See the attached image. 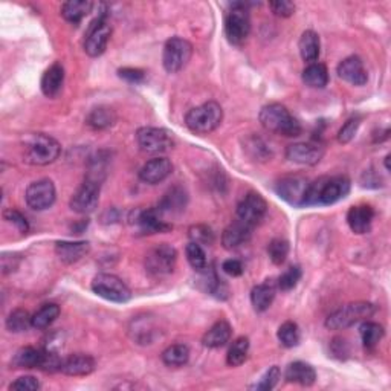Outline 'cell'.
<instances>
[{"mask_svg": "<svg viewBox=\"0 0 391 391\" xmlns=\"http://www.w3.org/2000/svg\"><path fill=\"white\" fill-rule=\"evenodd\" d=\"M350 193V179L347 176H322V178L310 182L306 193L305 207H327L344 199Z\"/></svg>", "mask_w": 391, "mask_h": 391, "instance_id": "6da1fadb", "label": "cell"}, {"mask_svg": "<svg viewBox=\"0 0 391 391\" xmlns=\"http://www.w3.org/2000/svg\"><path fill=\"white\" fill-rule=\"evenodd\" d=\"M62 145L52 136L29 133L23 140V158L31 165H49L58 159Z\"/></svg>", "mask_w": 391, "mask_h": 391, "instance_id": "7a4b0ae2", "label": "cell"}, {"mask_svg": "<svg viewBox=\"0 0 391 391\" xmlns=\"http://www.w3.org/2000/svg\"><path fill=\"white\" fill-rule=\"evenodd\" d=\"M259 120L268 132L283 135L286 138H295V136L301 135L302 130L301 124L280 103H272L263 107L260 110Z\"/></svg>", "mask_w": 391, "mask_h": 391, "instance_id": "3957f363", "label": "cell"}, {"mask_svg": "<svg viewBox=\"0 0 391 391\" xmlns=\"http://www.w3.org/2000/svg\"><path fill=\"white\" fill-rule=\"evenodd\" d=\"M223 121V109L216 101L203 103L191 109L185 116V124L193 133L208 135L214 132Z\"/></svg>", "mask_w": 391, "mask_h": 391, "instance_id": "277c9868", "label": "cell"}, {"mask_svg": "<svg viewBox=\"0 0 391 391\" xmlns=\"http://www.w3.org/2000/svg\"><path fill=\"white\" fill-rule=\"evenodd\" d=\"M376 306L367 301L348 302V305L339 307L334 314H330L326 319V327L329 330H346L351 326L366 321L375 315Z\"/></svg>", "mask_w": 391, "mask_h": 391, "instance_id": "5b68a950", "label": "cell"}, {"mask_svg": "<svg viewBox=\"0 0 391 391\" xmlns=\"http://www.w3.org/2000/svg\"><path fill=\"white\" fill-rule=\"evenodd\" d=\"M248 6L249 5L244 2L232 4L227 21H225V34H227L230 43L236 46H242L246 42L251 33V17Z\"/></svg>", "mask_w": 391, "mask_h": 391, "instance_id": "8992f818", "label": "cell"}, {"mask_svg": "<svg viewBox=\"0 0 391 391\" xmlns=\"http://www.w3.org/2000/svg\"><path fill=\"white\" fill-rule=\"evenodd\" d=\"M193 55V45L182 37H171L164 46L162 64L169 74H178L188 64Z\"/></svg>", "mask_w": 391, "mask_h": 391, "instance_id": "52a82bcc", "label": "cell"}, {"mask_svg": "<svg viewBox=\"0 0 391 391\" xmlns=\"http://www.w3.org/2000/svg\"><path fill=\"white\" fill-rule=\"evenodd\" d=\"M176 261H178V251L169 243L156 244L145 254V269L154 277L169 276L174 271Z\"/></svg>", "mask_w": 391, "mask_h": 391, "instance_id": "ba28073f", "label": "cell"}, {"mask_svg": "<svg viewBox=\"0 0 391 391\" xmlns=\"http://www.w3.org/2000/svg\"><path fill=\"white\" fill-rule=\"evenodd\" d=\"M91 288L98 297L112 302H120V305L130 301L132 298L130 289L127 288L120 277L113 276V273H98L92 280Z\"/></svg>", "mask_w": 391, "mask_h": 391, "instance_id": "9c48e42d", "label": "cell"}, {"mask_svg": "<svg viewBox=\"0 0 391 391\" xmlns=\"http://www.w3.org/2000/svg\"><path fill=\"white\" fill-rule=\"evenodd\" d=\"M136 141L141 150L150 154L167 153L173 149V133L159 127H141L136 132Z\"/></svg>", "mask_w": 391, "mask_h": 391, "instance_id": "30bf717a", "label": "cell"}, {"mask_svg": "<svg viewBox=\"0 0 391 391\" xmlns=\"http://www.w3.org/2000/svg\"><path fill=\"white\" fill-rule=\"evenodd\" d=\"M101 181L94 179L87 176L86 181L76 188L71 198V210L78 214H91L96 210L100 202Z\"/></svg>", "mask_w": 391, "mask_h": 391, "instance_id": "8fae6325", "label": "cell"}, {"mask_svg": "<svg viewBox=\"0 0 391 391\" xmlns=\"http://www.w3.org/2000/svg\"><path fill=\"white\" fill-rule=\"evenodd\" d=\"M112 26L107 22V16L100 14L87 29L84 51L89 57H100L104 54L107 43L110 40Z\"/></svg>", "mask_w": 391, "mask_h": 391, "instance_id": "7c38bea8", "label": "cell"}, {"mask_svg": "<svg viewBox=\"0 0 391 391\" xmlns=\"http://www.w3.org/2000/svg\"><path fill=\"white\" fill-rule=\"evenodd\" d=\"M55 185L51 179H38L26 188L25 199L28 207L34 211H45L55 202Z\"/></svg>", "mask_w": 391, "mask_h": 391, "instance_id": "4fadbf2b", "label": "cell"}, {"mask_svg": "<svg viewBox=\"0 0 391 391\" xmlns=\"http://www.w3.org/2000/svg\"><path fill=\"white\" fill-rule=\"evenodd\" d=\"M309 183L310 182L302 176H286L276 185V191L283 200H286L293 207H305Z\"/></svg>", "mask_w": 391, "mask_h": 391, "instance_id": "5bb4252c", "label": "cell"}, {"mask_svg": "<svg viewBox=\"0 0 391 391\" xmlns=\"http://www.w3.org/2000/svg\"><path fill=\"white\" fill-rule=\"evenodd\" d=\"M268 212V203L259 193H248L237 207V219L249 227H256Z\"/></svg>", "mask_w": 391, "mask_h": 391, "instance_id": "9a60e30c", "label": "cell"}, {"mask_svg": "<svg viewBox=\"0 0 391 391\" xmlns=\"http://www.w3.org/2000/svg\"><path fill=\"white\" fill-rule=\"evenodd\" d=\"M132 223L141 234H161V232H167L173 227L170 223L164 220L162 214L158 211V208H150V210H138L133 212V217L130 219Z\"/></svg>", "mask_w": 391, "mask_h": 391, "instance_id": "2e32d148", "label": "cell"}, {"mask_svg": "<svg viewBox=\"0 0 391 391\" xmlns=\"http://www.w3.org/2000/svg\"><path fill=\"white\" fill-rule=\"evenodd\" d=\"M322 156H324V149L312 142L290 144L286 149V159L300 165H317Z\"/></svg>", "mask_w": 391, "mask_h": 391, "instance_id": "e0dca14e", "label": "cell"}, {"mask_svg": "<svg viewBox=\"0 0 391 391\" xmlns=\"http://www.w3.org/2000/svg\"><path fill=\"white\" fill-rule=\"evenodd\" d=\"M338 76L351 86H364L368 81V74L364 63L358 55H350L339 63Z\"/></svg>", "mask_w": 391, "mask_h": 391, "instance_id": "ac0fdd59", "label": "cell"}, {"mask_svg": "<svg viewBox=\"0 0 391 391\" xmlns=\"http://www.w3.org/2000/svg\"><path fill=\"white\" fill-rule=\"evenodd\" d=\"M173 173V164L167 158H153L147 161L140 170V179L149 185L164 182Z\"/></svg>", "mask_w": 391, "mask_h": 391, "instance_id": "d6986e66", "label": "cell"}, {"mask_svg": "<svg viewBox=\"0 0 391 391\" xmlns=\"http://www.w3.org/2000/svg\"><path fill=\"white\" fill-rule=\"evenodd\" d=\"M252 227H249V225L240 222L239 219L231 223L230 227L223 231L222 234V244L225 249L228 251H232V249H237L240 246H243L244 243H248L249 239H251V234H252Z\"/></svg>", "mask_w": 391, "mask_h": 391, "instance_id": "ffe728a7", "label": "cell"}, {"mask_svg": "<svg viewBox=\"0 0 391 391\" xmlns=\"http://www.w3.org/2000/svg\"><path fill=\"white\" fill-rule=\"evenodd\" d=\"M375 219V210L370 205H356L347 212V223L355 234H367Z\"/></svg>", "mask_w": 391, "mask_h": 391, "instance_id": "44dd1931", "label": "cell"}, {"mask_svg": "<svg viewBox=\"0 0 391 391\" xmlns=\"http://www.w3.org/2000/svg\"><path fill=\"white\" fill-rule=\"evenodd\" d=\"M91 251L89 242H57L55 254L66 265H74Z\"/></svg>", "mask_w": 391, "mask_h": 391, "instance_id": "7402d4cb", "label": "cell"}, {"mask_svg": "<svg viewBox=\"0 0 391 391\" xmlns=\"http://www.w3.org/2000/svg\"><path fill=\"white\" fill-rule=\"evenodd\" d=\"M96 367L95 359L86 353H75L63 359L62 373L67 376H87L94 373Z\"/></svg>", "mask_w": 391, "mask_h": 391, "instance_id": "603a6c76", "label": "cell"}, {"mask_svg": "<svg viewBox=\"0 0 391 391\" xmlns=\"http://www.w3.org/2000/svg\"><path fill=\"white\" fill-rule=\"evenodd\" d=\"M64 84V67L62 63H54L42 76L40 87L45 96L55 98L62 92Z\"/></svg>", "mask_w": 391, "mask_h": 391, "instance_id": "cb8c5ba5", "label": "cell"}, {"mask_svg": "<svg viewBox=\"0 0 391 391\" xmlns=\"http://www.w3.org/2000/svg\"><path fill=\"white\" fill-rule=\"evenodd\" d=\"M285 379L290 384L310 387L315 384L317 371L310 364L302 363V361H297V363H292L288 366L285 371Z\"/></svg>", "mask_w": 391, "mask_h": 391, "instance_id": "d4e9b609", "label": "cell"}, {"mask_svg": "<svg viewBox=\"0 0 391 391\" xmlns=\"http://www.w3.org/2000/svg\"><path fill=\"white\" fill-rule=\"evenodd\" d=\"M232 336V327L228 321L220 319L212 324L202 338V344L208 348H220L227 346Z\"/></svg>", "mask_w": 391, "mask_h": 391, "instance_id": "484cf974", "label": "cell"}, {"mask_svg": "<svg viewBox=\"0 0 391 391\" xmlns=\"http://www.w3.org/2000/svg\"><path fill=\"white\" fill-rule=\"evenodd\" d=\"M277 285L272 280H266L251 290V302L256 312H266L276 300Z\"/></svg>", "mask_w": 391, "mask_h": 391, "instance_id": "4316f807", "label": "cell"}, {"mask_svg": "<svg viewBox=\"0 0 391 391\" xmlns=\"http://www.w3.org/2000/svg\"><path fill=\"white\" fill-rule=\"evenodd\" d=\"M116 120H118V116H116V112L112 109V107L98 106L91 110L89 115H87L86 123L95 130H106L113 127Z\"/></svg>", "mask_w": 391, "mask_h": 391, "instance_id": "83f0119b", "label": "cell"}, {"mask_svg": "<svg viewBox=\"0 0 391 391\" xmlns=\"http://www.w3.org/2000/svg\"><path fill=\"white\" fill-rule=\"evenodd\" d=\"M298 47H300V54L302 60L310 64L317 63L321 52L319 35L315 31H312V29H307V31L302 33Z\"/></svg>", "mask_w": 391, "mask_h": 391, "instance_id": "f1b7e54d", "label": "cell"}, {"mask_svg": "<svg viewBox=\"0 0 391 391\" xmlns=\"http://www.w3.org/2000/svg\"><path fill=\"white\" fill-rule=\"evenodd\" d=\"M94 4L91 0H69L62 5V16L66 22L78 25L92 11Z\"/></svg>", "mask_w": 391, "mask_h": 391, "instance_id": "f546056e", "label": "cell"}, {"mask_svg": "<svg viewBox=\"0 0 391 391\" xmlns=\"http://www.w3.org/2000/svg\"><path fill=\"white\" fill-rule=\"evenodd\" d=\"M185 205H187V193L181 187H174L164 196L158 205V211L162 216L164 214H176L185 210Z\"/></svg>", "mask_w": 391, "mask_h": 391, "instance_id": "4dcf8cb0", "label": "cell"}, {"mask_svg": "<svg viewBox=\"0 0 391 391\" xmlns=\"http://www.w3.org/2000/svg\"><path fill=\"white\" fill-rule=\"evenodd\" d=\"M43 348L22 347L16 351L11 359V366L16 368H40Z\"/></svg>", "mask_w": 391, "mask_h": 391, "instance_id": "1f68e13d", "label": "cell"}, {"mask_svg": "<svg viewBox=\"0 0 391 391\" xmlns=\"http://www.w3.org/2000/svg\"><path fill=\"white\" fill-rule=\"evenodd\" d=\"M302 81L306 86L314 87V89H322L329 83L327 67L322 63H312L305 71H302Z\"/></svg>", "mask_w": 391, "mask_h": 391, "instance_id": "d6a6232c", "label": "cell"}, {"mask_svg": "<svg viewBox=\"0 0 391 391\" xmlns=\"http://www.w3.org/2000/svg\"><path fill=\"white\" fill-rule=\"evenodd\" d=\"M359 335L361 339H363L364 347L367 350H373L379 344L380 339L384 338L385 330L382 326L378 324V322L366 319L359 327Z\"/></svg>", "mask_w": 391, "mask_h": 391, "instance_id": "836d02e7", "label": "cell"}, {"mask_svg": "<svg viewBox=\"0 0 391 391\" xmlns=\"http://www.w3.org/2000/svg\"><path fill=\"white\" fill-rule=\"evenodd\" d=\"M188 359L190 348L185 344H173L162 351V363L167 367H182Z\"/></svg>", "mask_w": 391, "mask_h": 391, "instance_id": "e575fe53", "label": "cell"}, {"mask_svg": "<svg viewBox=\"0 0 391 391\" xmlns=\"http://www.w3.org/2000/svg\"><path fill=\"white\" fill-rule=\"evenodd\" d=\"M60 306L54 305V302H49L43 307L38 309L33 315V327L38 330H45L49 326H52V322L60 317Z\"/></svg>", "mask_w": 391, "mask_h": 391, "instance_id": "d590c367", "label": "cell"}, {"mask_svg": "<svg viewBox=\"0 0 391 391\" xmlns=\"http://www.w3.org/2000/svg\"><path fill=\"white\" fill-rule=\"evenodd\" d=\"M249 353V339L246 336H240L232 342L228 355H227V363L230 367H239L244 361L248 359Z\"/></svg>", "mask_w": 391, "mask_h": 391, "instance_id": "8d00e7d4", "label": "cell"}, {"mask_svg": "<svg viewBox=\"0 0 391 391\" xmlns=\"http://www.w3.org/2000/svg\"><path fill=\"white\" fill-rule=\"evenodd\" d=\"M29 327H33V317L25 309H16L6 318V329L13 334L26 332Z\"/></svg>", "mask_w": 391, "mask_h": 391, "instance_id": "74e56055", "label": "cell"}, {"mask_svg": "<svg viewBox=\"0 0 391 391\" xmlns=\"http://www.w3.org/2000/svg\"><path fill=\"white\" fill-rule=\"evenodd\" d=\"M277 336H278V341L281 342V346H285L286 348L297 347L300 344V339H301L300 327L297 326V322H293V321L283 322L277 332Z\"/></svg>", "mask_w": 391, "mask_h": 391, "instance_id": "f35d334b", "label": "cell"}, {"mask_svg": "<svg viewBox=\"0 0 391 391\" xmlns=\"http://www.w3.org/2000/svg\"><path fill=\"white\" fill-rule=\"evenodd\" d=\"M185 254H187V260L191 265V268L198 272H203L208 269V260H207V254H205L203 248L199 243L190 242L185 248Z\"/></svg>", "mask_w": 391, "mask_h": 391, "instance_id": "ab89813d", "label": "cell"}, {"mask_svg": "<svg viewBox=\"0 0 391 391\" xmlns=\"http://www.w3.org/2000/svg\"><path fill=\"white\" fill-rule=\"evenodd\" d=\"M268 254H269V259L273 265H277V266L283 265L289 256V242L285 239L271 240L269 246H268Z\"/></svg>", "mask_w": 391, "mask_h": 391, "instance_id": "60d3db41", "label": "cell"}, {"mask_svg": "<svg viewBox=\"0 0 391 391\" xmlns=\"http://www.w3.org/2000/svg\"><path fill=\"white\" fill-rule=\"evenodd\" d=\"M301 276H302V272H301L300 266H290L278 277L277 288L281 289L283 292L292 290L298 285V281L301 280Z\"/></svg>", "mask_w": 391, "mask_h": 391, "instance_id": "b9f144b4", "label": "cell"}, {"mask_svg": "<svg viewBox=\"0 0 391 391\" xmlns=\"http://www.w3.org/2000/svg\"><path fill=\"white\" fill-rule=\"evenodd\" d=\"M281 378V371L277 366L271 367L265 375H263V378L259 380V382H256L254 385H251L252 390H257V391H269L272 390L273 387H276L278 384V380Z\"/></svg>", "mask_w": 391, "mask_h": 391, "instance_id": "7bdbcfd3", "label": "cell"}, {"mask_svg": "<svg viewBox=\"0 0 391 391\" xmlns=\"http://www.w3.org/2000/svg\"><path fill=\"white\" fill-rule=\"evenodd\" d=\"M188 236L191 242L202 244H212L214 242V232L207 225H193V227L188 230Z\"/></svg>", "mask_w": 391, "mask_h": 391, "instance_id": "ee69618b", "label": "cell"}, {"mask_svg": "<svg viewBox=\"0 0 391 391\" xmlns=\"http://www.w3.org/2000/svg\"><path fill=\"white\" fill-rule=\"evenodd\" d=\"M359 125H361V120L358 118V116L350 118L344 125L341 127V130L338 133V141L341 144H348L356 136Z\"/></svg>", "mask_w": 391, "mask_h": 391, "instance_id": "f6af8a7d", "label": "cell"}, {"mask_svg": "<svg viewBox=\"0 0 391 391\" xmlns=\"http://www.w3.org/2000/svg\"><path fill=\"white\" fill-rule=\"evenodd\" d=\"M4 217L9 223H13L14 227L18 230V232L26 234L29 231V223H28L26 217L23 216V214L21 211L13 210V208H8V210L4 211Z\"/></svg>", "mask_w": 391, "mask_h": 391, "instance_id": "bcb514c9", "label": "cell"}, {"mask_svg": "<svg viewBox=\"0 0 391 391\" xmlns=\"http://www.w3.org/2000/svg\"><path fill=\"white\" fill-rule=\"evenodd\" d=\"M269 8L273 14L285 18L295 13V5L289 2V0H273V2H269Z\"/></svg>", "mask_w": 391, "mask_h": 391, "instance_id": "7dc6e473", "label": "cell"}, {"mask_svg": "<svg viewBox=\"0 0 391 391\" xmlns=\"http://www.w3.org/2000/svg\"><path fill=\"white\" fill-rule=\"evenodd\" d=\"M40 388V382L34 376H22L16 379L14 382L9 385V390H18V391H37Z\"/></svg>", "mask_w": 391, "mask_h": 391, "instance_id": "c3c4849f", "label": "cell"}, {"mask_svg": "<svg viewBox=\"0 0 391 391\" xmlns=\"http://www.w3.org/2000/svg\"><path fill=\"white\" fill-rule=\"evenodd\" d=\"M118 75L127 83L133 84L142 83L145 80V72L142 69H138V67H123V69L118 71Z\"/></svg>", "mask_w": 391, "mask_h": 391, "instance_id": "681fc988", "label": "cell"}, {"mask_svg": "<svg viewBox=\"0 0 391 391\" xmlns=\"http://www.w3.org/2000/svg\"><path fill=\"white\" fill-rule=\"evenodd\" d=\"M222 269L225 273H228L230 277H240L243 273V265L240 260L236 259H228L222 263Z\"/></svg>", "mask_w": 391, "mask_h": 391, "instance_id": "f907efd6", "label": "cell"}, {"mask_svg": "<svg viewBox=\"0 0 391 391\" xmlns=\"http://www.w3.org/2000/svg\"><path fill=\"white\" fill-rule=\"evenodd\" d=\"M332 342H334L335 346H338V348H336V347H332V351H334V355H335V356H338V358H344V355L348 353V347H347V341H346V339L335 338Z\"/></svg>", "mask_w": 391, "mask_h": 391, "instance_id": "816d5d0a", "label": "cell"}]
</instances>
